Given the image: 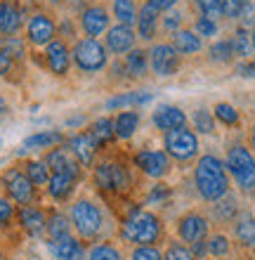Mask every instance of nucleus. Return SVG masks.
Wrapping results in <instances>:
<instances>
[{
  "label": "nucleus",
  "mask_w": 255,
  "mask_h": 260,
  "mask_svg": "<svg viewBox=\"0 0 255 260\" xmlns=\"http://www.w3.org/2000/svg\"><path fill=\"white\" fill-rule=\"evenodd\" d=\"M213 111H215V118H217L220 123H225V125H239V111H236L232 104L217 102Z\"/></svg>",
  "instance_id": "37"
},
{
  "label": "nucleus",
  "mask_w": 255,
  "mask_h": 260,
  "mask_svg": "<svg viewBox=\"0 0 255 260\" xmlns=\"http://www.w3.org/2000/svg\"><path fill=\"white\" fill-rule=\"evenodd\" d=\"M50 248L55 253L57 260H83L85 258V248L83 244L74 237H62V239H50Z\"/></svg>",
  "instance_id": "22"
},
{
  "label": "nucleus",
  "mask_w": 255,
  "mask_h": 260,
  "mask_svg": "<svg viewBox=\"0 0 255 260\" xmlns=\"http://www.w3.org/2000/svg\"><path fill=\"white\" fill-rule=\"evenodd\" d=\"M192 121H194V130L201 133V135H210V133L215 130V118H213V114H210L208 109L194 111Z\"/></svg>",
  "instance_id": "36"
},
{
  "label": "nucleus",
  "mask_w": 255,
  "mask_h": 260,
  "mask_svg": "<svg viewBox=\"0 0 255 260\" xmlns=\"http://www.w3.org/2000/svg\"><path fill=\"white\" fill-rule=\"evenodd\" d=\"M234 234L243 246H255V220L250 213H241L234 220Z\"/></svg>",
  "instance_id": "29"
},
{
  "label": "nucleus",
  "mask_w": 255,
  "mask_h": 260,
  "mask_svg": "<svg viewBox=\"0 0 255 260\" xmlns=\"http://www.w3.org/2000/svg\"><path fill=\"white\" fill-rule=\"evenodd\" d=\"M152 123L161 130V133H170V130L185 128L187 125V114L175 104H161L156 107L152 116Z\"/></svg>",
  "instance_id": "16"
},
{
  "label": "nucleus",
  "mask_w": 255,
  "mask_h": 260,
  "mask_svg": "<svg viewBox=\"0 0 255 260\" xmlns=\"http://www.w3.org/2000/svg\"><path fill=\"white\" fill-rule=\"evenodd\" d=\"M250 144H253V151H255V125H253V130H250Z\"/></svg>",
  "instance_id": "55"
},
{
  "label": "nucleus",
  "mask_w": 255,
  "mask_h": 260,
  "mask_svg": "<svg viewBox=\"0 0 255 260\" xmlns=\"http://www.w3.org/2000/svg\"><path fill=\"white\" fill-rule=\"evenodd\" d=\"M0 114H7V102L0 97Z\"/></svg>",
  "instance_id": "54"
},
{
  "label": "nucleus",
  "mask_w": 255,
  "mask_h": 260,
  "mask_svg": "<svg viewBox=\"0 0 255 260\" xmlns=\"http://www.w3.org/2000/svg\"><path fill=\"white\" fill-rule=\"evenodd\" d=\"M135 31L132 26H125V24H116V26H109L106 31V45L104 48L109 50L111 55H128L132 48H135Z\"/></svg>",
  "instance_id": "15"
},
{
  "label": "nucleus",
  "mask_w": 255,
  "mask_h": 260,
  "mask_svg": "<svg viewBox=\"0 0 255 260\" xmlns=\"http://www.w3.org/2000/svg\"><path fill=\"white\" fill-rule=\"evenodd\" d=\"M208 220L201 215V213H185L177 222V234L179 239L187 241V244H196V241H203L208 234Z\"/></svg>",
  "instance_id": "11"
},
{
  "label": "nucleus",
  "mask_w": 255,
  "mask_h": 260,
  "mask_svg": "<svg viewBox=\"0 0 255 260\" xmlns=\"http://www.w3.org/2000/svg\"><path fill=\"white\" fill-rule=\"evenodd\" d=\"M213 213L217 220H232L236 215V201L232 197H222L220 201H215Z\"/></svg>",
  "instance_id": "38"
},
{
  "label": "nucleus",
  "mask_w": 255,
  "mask_h": 260,
  "mask_svg": "<svg viewBox=\"0 0 255 260\" xmlns=\"http://www.w3.org/2000/svg\"><path fill=\"white\" fill-rule=\"evenodd\" d=\"M76 182H78V178H74V175H66V173H50L48 194L55 199V201H66V199L74 194V189H76Z\"/></svg>",
  "instance_id": "23"
},
{
  "label": "nucleus",
  "mask_w": 255,
  "mask_h": 260,
  "mask_svg": "<svg viewBox=\"0 0 255 260\" xmlns=\"http://www.w3.org/2000/svg\"><path fill=\"white\" fill-rule=\"evenodd\" d=\"M182 62V55L177 52V48L172 43H156L152 50H149V67L154 69L156 76H175Z\"/></svg>",
  "instance_id": "9"
},
{
  "label": "nucleus",
  "mask_w": 255,
  "mask_h": 260,
  "mask_svg": "<svg viewBox=\"0 0 255 260\" xmlns=\"http://www.w3.org/2000/svg\"><path fill=\"white\" fill-rule=\"evenodd\" d=\"M109 12H106V7L102 5H90L83 10L81 14V28H83V34L88 38H97V36H102L109 31Z\"/></svg>",
  "instance_id": "12"
},
{
  "label": "nucleus",
  "mask_w": 255,
  "mask_h": 260,
  "mask_svg": "<svg viewBox=\"0 0 255 260\" xmlns=\"http://www.w3.org/2000/svg\"><path fill=\"white\" fill-rule=\"evenodd\" d=\"M196 7L201 10L203 17H210V19H215V21H217V17H225L222 0H196Z\"/></svg>",
  "instance_id": "41"
},
{
  "label": "nucleus",
  "mask_w": 255,
  "mask_h": 260,
  "mask_svg": "<svg viewBox=\"0 0 255 260\" xmlns=\"http://www.w3.org/2000/svg\"><path fill=\"white\" fill-rule=\"evenodd\" d=\"M14 215V206H12V199H5L0 197V230L10 225V220Z\"/></svg>",
  "instance_id": "46"
},
{
  "label": "nucleus",
  "mask_w": 255,
  "mask_h": 260,
  "mask_svg": "<svg viewBox=\"0 0 255 260\" xmlns=\"http://www.w3.org/2000/svg\"><path fill=\"white\" fill-rule=\"evenodd\" d=\"M95 185L106 194H125L130 189V173L118 161H102L95 168Z\"/></svg>",
  "instance_id": "6"
},
{
  "label": "nucleus",
  "mask_w": 255,
  "mask_h": 260,
  "mask_svg": "<svg viewBox=\"0 0 255 260\" xmlns=\"http://www.w3.org/2000/svg\"><path fill=\"white\" fill-rule=\"evenodd\" d=\"M88 133L92 135L97 147H104V144H109L111 140L116 137V133H114V121H111V118H97Z\"/></svg>",
  "instance_id": "31"
},
{
  "label": "nucleus",
  "mask_w": 255,
  "mask_h": 260,
  "mask_svg": "<svg viewBox=\"0 0 255 260\" xmlns=\"http://www.w3.org/2000/svg\"><path fill=\"white\" fill-rule=\"evenodd\" d=\"M137 128H139V114L137 111L125 109L114 118V133H116V137H121V140H130Z\"/></svg>",
  "instance_id": "27"
},
{
  "label": "nucleus",
  "mask_w": 255,
  "mask_h": 260,
  "mask_svg": "<svg viewBox=\"0 0 255 260\" xmlns=\"http://www.w3.org/2000/svg\"><path fill=\"white\" fill-rule=\"evenodd\" d=\"M64 142V135L59 130H41V133H33L24 140V147L26 149H50V147H59Z\"/></svg>",
  "instance_id": "26"
},
{
  "label": "nucleus",
  "mask_w": 255,
  "mask_h": 260,
  "mask_svg": "<svg viewBox=\"0 0 255 260\" xmlns=\"http://www.w3.org/2000/svg\"><path fill=\"white\" fill-rule=\"evenodd\" d=\"M210 59L217 64H227L234 59V48H232V38H222V41L210 45Z\"/></svg>",
  "instance_id": "32"
},
{
  "label": "nucleus",
  "mask_w": 255,
  "mask_h": 260,
  "mask_svg": "<svg viewBox=\"0 0 255 260\" xmlns=\"http://www.w3.org/2000/svg\"><path fill=\"white\" fill-rule=\"evenodd\" d=\"M149 69V52L139 48H132L128 55H125V71L132 76V78H142Z\"/></svg>",
  "instance_id": "28"
},
{
  "label": "nucleus",
  "mask_w": 255,
  "mask_h": 260,
  "mask_svg": "<svg viewBox=\"0 0 255 260\" xmlns=\"http://www.w3.org/2000/svg\"><path fill=\"white\" fill-rule=\"evenodd\" d=\"M45 62L55 76H66L71 67V52L64 41H50L45 45Z\"/></svg>",
  "instance_id": "17"
},
{
  "label": "nucleus",
  "mask_w": 255,
  "mask_h": 260,
  "mask_svg": "<svg viewBox=\"0 0 255 260\" xmlns=\"http://www.w3.org/2000/svg\"><path fill=\"white\" fill-rule=\"evenodd\" d=\"M236 74L243 76V78H253V76H255V62H241V64H236Z\"/></svg>",
  "instance_id": "51"
},
{
  "label": "nucleus",
  "mask_w": 255,
  "mask_h": 260,
  "mask_svg": "<svg viewBox=\"0 0 255 260\" xmlns=\"http://www.w3.org/2000/svg\"><path fill=\"white\" fill-rule=\"evenodd\" d=\"M250 43H253V52H255V28H253V34H250Z\"/></svg>",
  "instance_id": "56"
},
{
  "label": "nucleus",
  "mask_w": 255,
  "mask_h": 260,
  "mask_svg": "<svg viewBox=\"0 0 255 260\" xmlns=\"http://www.w3.org/2000/svg\"><path fill=\"white\" fill-rule=\"evenodd\" d=\"M26 36H28V41L33 43V45H48L50 41H55L57 24L52 21V17L38 12V14H33V17L28 19Z\"/></svg>",
  "instance_id": "13"
},
{
  "label": "nucleus",
  "mask_w": 255,
  "mask_h": 260,
  "mask_svg": "<svg viewBox=\"0 0 255 260\" xmlns=\"http://www.w3.org/2000/svg\"><path fill=\"white\" fill-rule=\"evenodd\" d=\"M132 260H163L156 246H137L132 251Z\"/></svg>",
  "instance_id": "45"
},
{
  "label": "nucleus",
  "mask_w": 255,
  "mask_h": 260,
  "mask_svg": "<svg viewBox=\"0 0 255 260\" xmlns=\"http://www.w3.org/2000/svg\"><path fill=\"white\" fill-rule=\"evenodd\" d=\"M69 151L76 156V161L81 166H90L92 161H95V154H97V142L92 140V135L90 133H81V135H74L69 140Z\"/></svg>",
  "instance_id": "19"
},
{
  "label": "nucleus",
  "mask_w": 255,
  "mask_h": 260,
  "mask_svg": "<svg viewBox=\"0 0 255 260\" xmlns=\"http://www.w3.org/2000/svg\"><path fill=\"white\" fill-rule=\"evenodd\" d=\"M206 246H208V253L215 255V258H222V255L229 253V239L225 234H213V237L206 241Z\"/></svg>",
  "instance_id": "40"
},
{
  "label": "nucleus",
  "mask_w": 255,
  "mask_h": 260,
  "mask_svg": "<svg viewBox=\"0 0 255 260\" xmlns=\"http://www.w3.org/2000/svg\"><path fill=\"white\" fill-rule=\"evenodd\" d=\"M163 260H196V255L192 253V248L182 246V244H170L163 253Z\"/></svg>",
  "instance_id": "44"
},
{
  "label": "nucleus",
  "mask_w": 255,
  "mask_h": 260,
  "mask_svg": "<svg viewBox=\"0 0 255 260\" xmlns=\"http://www.w3.org/2000/svg\"><path fill=\"white\" fill-rule=\"evenodd\" d=\"M0 48L7 50L14 59H21V57L26 55V50H24V43L17 38V36H5L3 41H0Z\"/></svg>",
  "instance_id": "43"
},
{
  "label": "nucleus",
  "mask_w": 255,
  "mask_h": 260,
  "mask_svg": "<svg viewBox=\"0 0 255 260\" xmlns=\"http://www.w3.org/2000/svg\"><path fill=\"white\" fill-rule=\"evenodd\" d=\"M48 3H55V5H59V3H64V0H48Z\"/></svg>",
  "instance_id": "57"
},
{
  "label": "nucleus",
  "mask_w": 255,
  "mask_h": 260,
  "mask_svg": "<svg viewBox=\"0 0 255 260\" xmlns=\"http://www.w3.org/2000/svg\"><path fill=\"white\" fill-rule=\"evenodd\" d=\"M147 3H152L159 12H168V10H172V7L177 5L179 0H147Z\"/></svg>",
  "instance_id": "52"
},
{
  "label": "nucleus",
  "mask_w": 255,
  "mask_h": 260,
  "mask_svg": "<svg viewBox=\"0 0 255 260\" xmlns=\"http://www.w3.org/2000/svg\"><path fill=\"white\" fill-rule=\"evenodd\" d=\"M45 166L50 168V173H66V175H74V178H81V164L69 151V147L50 149V154L45 156Z\"/></svg>",
  "instance_id": "14"
},
{
  "label": "nucleus",
  "mask_w": 255,
  "mask_h": 260,
  "mask_svg": "<svg viewBox=\"0 0 255 260\" xmlns=\"http://www.w3.org/2000/svg\"><path fill=\"white\" fill-rule=\"evenodd\" d=\"M111 12L118 19V24H125V26H132L137 21V5H135V0H114Z\"/></svg>",
  "instance_id": "30"
},
{
  "label": "nucleus",
  "mask_w": 255,
  "mask_h": 260,
  "mask_svg": "<svg viewBox=\"0 0 255 260\" xmlns=\"http://www.w3.org/2000/svg\"><path fill=\"white\" fill-rule=\"evenodd\" d=\"M90 260H121V253L111 244H99L90 251Z\"/></svg>",
  "instance_id": "42"
},
{
  "label": "nucleus",
  "mask_w": 255,
  "mask_h": 260,
  "mask_svg": "<svg viewBox=\"0 0 255 260\" xmlns=\"http://www.w3.org/2000/svg\"><path fill=\"white\" fill-rule=\"evenodd\" d=\"M179 24H182V14L179 12H170L166 19H163V28H166V31H177Z\"/></svg>",
  "instance_id": "49"
},
{
  "label": "nucleus",
  "mask_w": 255,
  "mask_h": 260,
  "mask_svg": "<svg viewBox=\"0 0 255 260\" xmlns=\"http://www.w3.org/2000/svg\"><path fill=\"white\" fill-rule=\"evenodd\" d=\"M159 10L152 5V3H144V5L137 10V36L142 41H152L156 36V28H159Z\"/></svg>",
  "instance_id": "20"
},
{
  "label": "nucleus",
  "mask_w": 255,
  "mask_h": 260,
  "mask_svg": "<svg viewBox=\"0 0 255 260\" xmlns=\"http://www.w3.org/2000/svg\"><path fill=\"white\" fill-rule=\"evenodd\" d=\"M243 7V0H222V10L227 19H239V12Z\"/></svg>",
  "instance_id": "47"
},
{
  "label": "nucleus",
  "mask_w": 255,
  "mask_h": 260,
  "mask_svg": "<svg viewBox=\"0 0 255 260\" xmlns=\"http://www.w3.org/2000/svg\"><path fill=\"white\" fill-rule=\"evenodd\" d=\"M232 48H234V57H246L253 52V43H250V34L246 28H239L234 36H232Z\"/></svg>",
  "instance_id": "35"
},
{
  "label": "nucleus",
  "mask_w": 255,
  "mask_h": 260,
  "mask_svg": "<svg viewBox=\"0 0 255 260\" xmlns=\"http://www.w3.org/2000/svg\"><path fill=\"white\" fill-rule=\"evenodd\" d=\"M168 192H170V189H168L166 185H156L152 189V194H149V204H156V201H163V199L168 197Z\"/></svg>",
  "instance_id": "50"
},
{
  "label": "nucleus",
  "mask_w": 255,
  "mask_h": 260,
  "mask_svg": "<svg viewBox=\"0 0 255 260\" xmlns=\"http://www.w3.org/2000/svg\"><path fill=\"white\" fill-rule=\"evenodd\" d=\"M152 92H125V95L111 97L106 100V109H135V107H144V104L152 102Z\"/></svg>",
  "instance_id": "25"
},
{
  "label": "nucleus",
  "mask_w": 255,
  "mask_h": 260,
  "mask_svg": "<svg viewBox=\"0 0 255 260\" xmlns=\"http://www.w3.org/2000/svg\"><path fill=\"white\" fill-rule=\"evenodd\" d=\"M220 26H217V21L210 19V17H203L201 14L199 19L194 21V34L201 36V38H210V36H217Z\"/></svg>",
  "instance_id": "39"
},
{
  "label": "nucleus",
  "mask_w": 255,
  "mask_h": 260,
  "mask_svg": "<svg viewBox=\"0 0 255 260\" xmlns=\"http://www.w3.org/2000/svg\"><path fill=\"white\" fill-rule=\"evenodd\" d=\"M19 225L26 230L31 237H38V234H43L45 230H48V218L43 215L41 208H35V206L26 204L19 208Z\"/></svg>",
  "instance_id": "21"
},
{
  "label": "nucleus",
  "mask_w": 255,
  "mask_h": 260,
  "mask_svg": "<svg viewBox=\"0 0 255 260\" xmlns=\"http://www.w3.org/2000/svg\"><path fill=\"white\" fill-rule=\"evenodd\" d=\"M0 149H3V140H0Z\"/></svg>",
  "instance_id": "58"
},
{
  "label": "nucleus",
  "mask_w": 255,
  "mask_h": 260,
  "mask_svg": "<svg viewBox=\"0 0 255 260\" xmlns=\"http://www.w3.org/2000/svg\"><path fill=\"white\" fill-rule=\"evenodd\" d=\"M161 234H163V225H161L159 215L152 211H144V208H135L121 222V237L130 244L152 246L161 239Z\"/></svg>",
  "instance_id": "2"
},
{
  "label": "nucleus",
  "mask_w": 255,
  "mask_h": 260,
  "mask_svg": "<svg viewBox=\"0 0 255 260\" xmlns=\"http://www.w3.org/2000/svg\"><path fill=\"white\" fill-rule=\"evenodd\" d=\"M135 166L144 173L147 178L161 180L170 173V156L166 151H159V149H142L135 156Z\"/></svg>",
  "instance_id": "10"
},
{
  "label": "nucleus",
  "mask_w": 255,
  "mask_h": 260,
  "mask_svg": "<svg viewBox=\"0 0 255 260\" xmlns=\"http://www.w3.org/2000/svg\"><path fill=\"white\" fill-rule=\"evenodd\" d=\"M24 173L28 175V180L33 185H48V180H50V168L45 166V161H28L24 166Z\"/></svg>",
  "instance_id": "33"
},
{
  "label": "nucleus",
  "mask_w": 255,
  "mask_h": 260,
  "mask_svg": "<svg viewBox=\"0 0 255 260\" xmlns=\"http://www.w3.org/2000/svg\"><path fill=\"white\" fill-rule=\"evenodd\" d=\"M24 24L21 7L14 0H0V34L14 36Z\"/></svg>",
  "instance_id": "18"
},
{
  "label": "nucleus",
  "mask_w": 255,
  "mask_h": 260,
  "mask_svg": "<svg viewBox=\"0 0 255 260\" xmlns=\"http://www.w3.org/2000/svg\"><path fill=\"white\" fill-rule=\"evenodd\" d=\"M172 45L177 48L179 55H196L203 48V38L189 31V28H177L172 34Z\"/></svg>",
  "instance_id": "24"
},
{
  "label": "nucleus",
  "mask_w": 255,
  "mask_h": 260,
  "mask_svg": "<svg viewBox=\"0 0 255 260\" xmlns=\"http://www.w3.org/2000/svg\"><path fill=\"white\" fill-rule=\"evenodd\" d=\"M227 173L234 178L241 192H253L255 189V154L243 147V144H234L227 151V161H225Z\"/></svg>",
  "instance_id": "3"
},
{
  "label": "nucleus",
  "mask_w": 255,
  "mask_h": 260,
  "mask_svg": "<svg viewBox=\"0 0 255 260\" xmlns=\"http://www.w3.org/2000/svg\"><path fill=\"white\" fill-rule=\"evenodd\" d=\"M48 232H50V239H62V237H69V232H71L69 218H66V215H62V213L50 215V220H48Z\"/></svg>",
  "instance_id": "34"
},
{
  "label": "nucleus",
  "mask_w": 255,
  "mask_h": 260,
  "mask_svg": "<svg viewBox=\"0 0 255 260\" xmlns=\"http://www.w3.org/2000/svg\"><path fill=\"white\" fill-rule=\"evenodd\" d=\"M71 62L76 64L83 74H97L109 64V50L104 48L97 38H81L71 50Z\"/></svg>",
  "instance_id": "4"
},
{
  "label": "nucleus",
  "mask_w": 255,
  "mask_h": 260,
  "mask_svg": "<svg viewBox=\"0 0 255 260\" xmlns=\"http://www.w3.org/2000/svg\"><path fill=\"white\" fill-rule=\"evenodd\" d=\"M12 64H14V57L7 52V50L0 48V76H7L12 71Z\"/></svg>",
  "instance_id": "48"
},
{
  "label": "nucleus",
  "mask_w": 255,
  "mask_h": 260,
  "mask_svg": "<svg viewBox=\"0 0 255 260\" xmlns=\"http://www.w3.org/2000/svg\"><path fill=\"white\" fill-rule=\"evenodd\" d=\"M192 253L196 255V260L203 258V255L208 253V246H206V239L203 241H196V244H192Z\"/></svg>",
  "instance_id": "53"
},
{
  "label": "nucleus",
  "mask_w": 255,
  "mask_h": 260,
  "mask_svg": "<svg viewBox=\"0 0 255 260\" xmlns=\"http://www.w3.org/2000/svg\"><path fill=\"white\" fill-rule=\"evenodd\" d=\"M163 142H166V154L175 161H179V164H187L199 154V137L187 125L170 130V133H163Z\"/></svg>",
  "instance_id": "7"
},
{
  "label": "nucleus",
  "mask_w": 255,
  "mask_h": 260,
  "mask_svg": "<svg viewBox=\"0 0 255 260\" xmlns=\"http://www.w3.org/2000/svg\"><path fill=\"white\" fill-rule=\"evenodd\" d=\"M194 187L199 192L201 199H206L210 204L220 201L222 197L229 194V175L227 168L217 156L213 154H206L196 161V168H194Z\"/></svg>",
  "instance_id": "1"
},
{
  "label": "nucleus",
  "mask_w": 255,
  "mask_h": 260,
  "mask_svg": "<svg viewBox=\"0 0 255 260\" xmlns=\"http://www.w3.org/2000/svg\"><path fill=\"white\" fill-rule=\"evenodd\" d=\"M3 187H5L7 197L21 206L31 204L35 197V185L28 180V175L21 168H7L3 173Z\"/></svg>",
  "instance_id": "8"
},
{
  "label": "nucleus",
  "mask_w": 255,
  "mask_h": 260,
  "mask_svg": "<svg viewBox=\"0 0 255 260\" xmlns=\"http://www.w3.org/2000/svg\"><path fill=\"white\" fill-rule=\"evenodd\" d=\"M71 225L76 227V232L83 239H92L104 227L102 208L90 199H78L76 204L71 206Z\"/></svg>",
  "instance_id": "5"
}]
</instances>
